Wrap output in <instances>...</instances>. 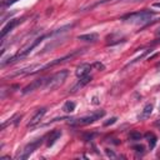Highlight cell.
I'll return each mask as SVG.
<instances>
[{
	"label": "cell",
	"instance_id": "1",
	"mask_svg": "<svg viewBox=\"0 0 160 160\" xmlns=\"http://www.w3.org/2000/svg\"><path fill=\"white\" fill-rule=\"evenodd\" d=\"M156 12L155 11H150V10H144V11H138V12H131V14H126L124 16H121V20L131 22V24H136V25H141V24H146L149 22L152 16H155Z\"/></svg>",
	"mask_w": 160,
	"mask_h": 160
},
{
	"label": "cell",
	"instance_id": "3",
	"mask_svg": "<svg viewBox=\"0 0 160 160\" xmlns=\"http://www.w3.org/2000/svg\"><path fill=\"white\" fill-rule=\"evenodd\" d=\"M42 142V139H35L34 141L29 142L28 145H25V148L22 150H20V152L16 155V160H24V159H28Z\"/></svg>",
	"mask_w": 160,
	"mask_h": 160
},
{
	"label": "cell",
	"instance_id": "16",
	"mask_svg": "<svg viewBox=\"0 0 160 160\" xmlns=\"http://www.w3.org/2000/svg\"><path fill=\"white\" fill-rule=\"evenodd\" d=\"M141 139H142V134L139 132V131H132L129 135V140H132V141H139Z\"/></svg>",
	"mask_w": 160,
	"mask_h": 160
},
{
	"label": "cell",
	"instance_id": "19",
	"mask_svg": "<svg viewBox=\"0 0 160 160\" xmlns=\"http://www.w3.org/2000/svg\"><path fill=\"white\" fill-rule=\"evenodd\" d=\"M92 66H94V68H96V69H99V70H104V69H105V65H104V64H101V62H99V61L94 62V64H92Z\"/></svg>",
	"mask_w": 160,
	"mask_h": 160
},
{
	"label": "cell",
	"instance_id": "26",
	"mask_svg": "<svg viewBox=\"0 0 160 160\" xmlns=\"http://www.w3.org/2000/svg\"><path fill=\"white\" fill-rule=\"evenodd\" d=\"M156 34H158V35H160V28H159V29L156 30Z\"/></svg>",
	"mask_w": 160,
	"mask_h": 160
},
{
	"label": "cell",
	"instance_id": "12",
	"mask_svg": "<svg viewBox=\"0 0 160 160\" xmlns=\"http://www.w3.org/2000/svg\"><path fill=\"white\" fill-rule=\"evenodd\" d=\"M152 112V104H146L141 111V114L139 115V120H144V119H148Z\"/></svg>",
	"mask_w": 160,
	"mask_h": 160
},
{
	"label": "cell",
	"instance_id": "4",
	"mask_svg": "<svg viewBox=\"0 0 160 160\" xmlns=\"http://www.w3.org/2000/svg\"><path fill=\"white\" fill-rule=\"evenodd\" d=\"M104 115H105V111H104V110H100V111L94 112V114H91V115H88V116L76 119L75 121H72V124H74V125H88V124H91V122H94V121L101 119Z\"/></svg>",
	"mask_w": 160,
	"mask_h": 160
},
{
	"label": "cell",
	"instance_id": "7",
	"mask_svg": "<svg viewBox=\"0 0 160 160\" xmlns=\"http://www.w3.org/2000/svg\"><path fill=\"white\" fill-rule=\"evenodd\" d=\"M22 20H24V19H12V20H10V21L2 28V30H1V39H4V38L6 36V34H9L15 26H18L20 22H22Z\"/></svg>",
	"mask_w": 160,
	"mask_h": 160
},
{
	"label": "cell",
	"instance_id": "2",
	"mask_svg": "<svg viewBox=\"0 0 160 160\" xmlns=\"http://www.w3.org/2000/svg\"><path fill=\"white\" fill-rule=\"evenodd\" d=\"M68 74H69L68 70H60V71L55 72L54 75H51V76L46 80L44 88H45L46 90H54V89L59 88V86L66 80Z\"/></svg>",
	"mask_w": 160,
	"mask_h": 160
},
{
	"label": "cell",
	"instance_id": "18",
	"mask_svg": "<svg viewBox=\"0 0 160 160\" xmlns=\"http://www.w3.org/2000/svg\"><path fill=\"white\" fill-rule=\"evenodd\" d=\"M116 120H118V118H115V116H114V118L109 119L108 121H105V122H104V126H109V125H112L114 122H116Z\"/></svg>",
	"mask_w": 160,
	"mask_h": 160
},
{
	"label": "cell",
	"instance_id": "20",
	"mask_svg": "<svg viewBox=\"0 0 160 160\" xmlns=\"http://www.w3.org/2000/svg\"><path fill=\"white\" fill-rule=\"evenodd\" d=\"M105 152H106V155L110 156V158H116V154H115L112 150H110V149H105Z\"/></svg>",
	"mask_w": 160,
	"mask_h": 160
},
{
	"label": "cell",
	"instance_id": "6",
	"mask_svg": "<svg viewBox=\"0 0 160 160\" xmlns=\"http://www.w3.org/2000/svg\"><path fill=\"white\" fill-rule=\"evenodd\" d=\"M46 80H48V79H45V78H41V79H38V80L32 81L31 84H29L28 86H25V88L22 89V94H28V92H30V91H34V90L39 89L40 86L45 85Z\"/></svg>",
	"mask_w": 160,
	"mask_h": 160
},
{
	"label": "cell",
	"instance_id": "5",
	"mask_svg": "<svg viewBox=\"0 0 160 160\" xmlns=\"http://www.w3.org/2000/svg\"><path fill=\"white\" fill-rule=\"evenodd\" d=\"M79 51H75V52H72V54H69V55H66V56H62V58H59V59H55V60H52V61H50V62H48V64H45L44 66H38V71L39 70H45V69H49V68H52V66H55V65H58V64H61V62H64L65 60H68V59H71L74 55H76Z\"/></svg>",
	"mask_w": 160,
	"mask_h": 160
},
{
	"label": "cell",
	"instance_id": "17",
	"mask_svg": "<svg viewBox=\"0 0 160 160\" xmlns=\"http://www.w3.org/2000/svg\"><path fill=\"white\" fill-rule=\"evenodd\" d=\"M149 51H150V50H145L144 52H141V54H140V56H138V58H135V59H134L132 61H130V62H129V64H128V65L125 66V69H126V68H129V66H131L132 64H135V62H138L139 60H141V59H142V58H144V56H145V55H146V54H148Z\"/></svg>",
	"mask_w": 160,
	"mask_h": 160
},
{
	"label": "cell",
	"instance_id": "14",
	"mask_svg": "<svg viewBox=\"0 0 160 160\" xmlns=\"http://www.w3.org/2000/svg\"><path fill=\"white\" fill-rule=\"evenodd\" d=\"M75 102L74 101H66L65 104H64V106H62V111L64 112H72L74 110H75Z\"/></svg>",
	"mask_w": 160,
	"mask_h": 160
},
{
	"label": "cell",
	"instance_id": "11",
	"mask_svg": "<svg viewBox=\"0 0 160 160\" xmlns=\"http://www.w3.org/2000/svg\"><path fill=\"white\" fill-rule=\"evenodd\" d=\"M60 136H61V131H60V130H55V131H52V132L49 135V139H48V146H49V148L52 146V145L60 139Z\"/></svg>",
	"mask_w": 160,
	"mask_h": 160
},
{
	"label": "cell",
	"instance_id": "25",
	"mask_svg": "<svg viewBox=\"0 0 160 160\" xmlns=\"http://www.w3.org/2000/svg\"><path fill=\"white\" fill-rule=\"evenodd\" d=\"M155 125H156V126H160V120H158V121H155Z\"/></svg>",
	"mask_w": 160,
	"mask_h": 160
},
{
	"label": "cell",
	"instance_id": "9",
	"mask_svg": "<svg viewBox=\"0 0 160 160\" xmlns=\"http://www.w3.org/2000/svg\"><path fill=\"white\" fill-rule=\"evenodd\" d=\"M90 70H91V65H90V64H80V65L76 68L75 74H76L78 78H84V76L89 75Z\"/></svg>",
	"mask_w": 160,
	"mask_h": 160
},
{
	"label": "cell",
	"instance_id": "22",
	"mask_svg": "<svg viewBox=\"0 0 160 160\" xmlns=\"http://www.w3.org/2000/svg\"><path fill=\"white\" fill-rule=\"evenodd\" d=\"M16 1H18V0H9V1H4V2H2V5H5V6H6V5H11V4L16 2Z\"/></svg>",
	"mask_w": 160,
	"mask_h": 160
},
{
	"label": "cell",
	"instance_id": "15",
	"mask_svg": "<svg viewBox=\"0 0 160 160\" xmlns=\"http://www.w3.org/2000/svg\"><path fill=\"white\" fill-rule=\"evenodd\" d=\"M145 138L149 140V146H150V149H154V146H155V144H156V136L152 134V132H146L145 134Z\"/></svg>",
	"mask_w": 160,
	"mask_h": 160
},
{
	"label": "cell",
	"instance_id": "21",
	"mask_svg": "<svg viewBox=\"0 0 160 160\" xmlns=\"http://www.w3.org/2000/svg\"><path fill=\"white\" fill-rule=\"evenodd\" d=\"M138 152H144V150H145V148L142 146V145H136V146H132Z\"/></svg>",
	"mask_w": 160,
	"mask_h": 160
},
{
	"label": "cell",
	"instance_id": "23",
	"mask_svg": "<svg viewBox=\"0 0 160 160\" xmlns=\"http://www.w3.org/2000/svg\"><path fill=\"white\" fill-rule=\"evenodd\" d=\"M152 6H154V8H160V2H154Z\"/></svg>",
	"mask_w": 160,
	"mask_h": 160
},
{
	"label": "cell",
	"instance_id": "13",
	"mask_svg": "<svg viewBox=\"0 0 160 160\" xmlns=\"http://www.w3.org/2000/svg\"><path fill=\"white\" fill-rule=\"evenodd\" d=\"M91 81V76L90 75H86V76H84V78H80V80L78 81V84L71 89V91L74 92V91H76L78 89H80V88H82V86H85L88 82H90Z\"/></svg>",
	"mask_w": 160,
	"mask_h": 160
},
{
	"label": "cell",
	"instance_id": "10",
	"mask_svg": "<svg viewBox=\"0 0 160 160\" xmlns=\"http://www.w3.org/2000/svg\"><path fill=\"white\" fill-rule=\"evenodd\" d=\"M99 39V35L96 32H90V34H84V35H79L78 40H82V41H89V42H95Z\"/></svg>",
	"mask_w": 160,
	"mask_h": 160
},
{
	"label": "cell",
	"instance_id": "8",
	"mask_svg": "<svg viewBox=\"0 0 160 160\" xmlns=\"http://www.w3.org/2000/svg\"><path fill=\"white\" fill-rule=\"evenodd\" d=\"M45 112H46V109H45V108L39 109V110L34 114V116L30 119V121L28 122V126H29V128H31V126H35L36 124H39V122H40V120L42 119V116L45 115Z\"/></svg>",
	"mask_w": 160,
	"mask_h": 160
},
{
	"label": "cell",
	"instance_id": "24",
	"mask_svg": "<svg viewBox=\"0 0 160 160\" xmlns=\"http://www.w3.org/2000/svg\"><path fill=\"white\" fill-rule=\"evenodd\" d=\"M92 104H98V98H96V96L92 99Z\"/></svg>",
	"mask_w": 160,
	"mask_h": 160
}]
</instances>
